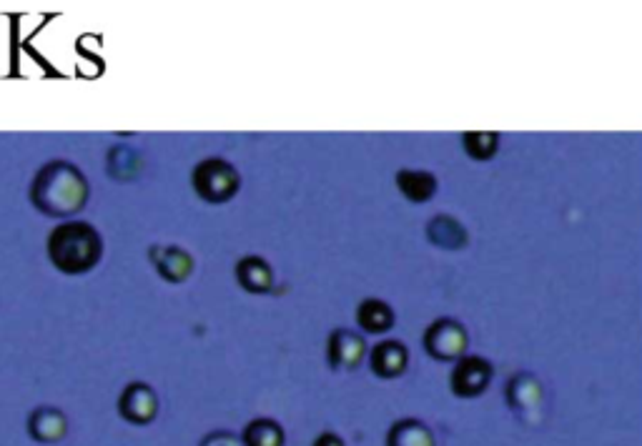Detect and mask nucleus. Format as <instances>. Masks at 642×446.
<instances>
[{
	"mask_svg": "<svg viewBox=\"0 0 642 446\" xmlns=\"http://www.w3.org/2000/svg\"><path fill=\"white\" fill-rule=\"evenodd\" d=\"M364 339L349 329H337L329 336L327 359L334 369H357L364 359Z\"/></svg>",
	"mask_w": 642,
	"mask_h": 446,
	"instance_id": "nucleus-5",
	"label": "nucleus"
},
{
	"mask_svg": "<svg viewBox=\"0 0 642 446\" xmlns=\"http://www.w3.org/2000/svg\"><path fill=\"white\" fill-rule=\"evenodd\" d=\"M101 236L93 226L81 221L61 223L48 236V259L63 274H86L101 259Z\"/></svg>",
	"mask_w": 642,
	"mask_h": 446,
	"instance_id": "nucleus-2",
	"label": "nucleus"
},
{
	"mask_svg": "<svg viewBox=\"0 0 642 446\" xmlns=\"http://www.w3.org/2000/svg\"><path fill=\"white\" fill-rule=\"evenodd\" d=\"M487 381H490V366L482 359H464L452 374V386L459 396L482 394Z\"/></svg>",
	"mask_w": 642,
	"mask_h": 446,
	"instance_id": "nucleus-9",
	"label": "nucleus"
},
{
	"mask_svg": "<svg viewBox=\"0 0 642 446\" xmlns=\"http://www.w3.org/2000/svg\"><path fill=\"white\" fill-rule=\"evenodd\" d=\"M241 441H244V446H284L286 436L279 421L254 419L251 424H246Z\"/></svg>",
	"mask_w": 642,
	"mask_h": 446,
	"instance_id": "nucleus-13",
	"label": "nucleus"
},
{
	"mask_svg": "<svg viewBox=\"0 0 642 446\" xmlns=\"http://www.w3.org/2000/svg\"><path fill=\"white\" fill-rule=\"evenodd\" d=\"M399 191L404 193L412 201H427L429 196L434 193V178L429 173H419V171H402L397 176Z\"/></svg>",
	"mask_w": 642,
	"mask_h": 446,
	"instance_id": "nucleus-15",
	"label": "nucleus"
},
{
	"mask_svg": "<svg viewBox=\"0 0 642 446\" xmlns=\"http://www.w3.org/2000/svg\"><path fill=\"white\" fill-rule=\"evenodd\" d=\"M201 446H244V441H239L236 436L226 434V431H216V434L206 436V441Z\"/></svg>",
	"mask_w": 642,
	"mask_h": 446,
	"instance_id": "nucleus-16",
	"label": "nucleus"
},
{
	"mask_svg": "<svg viewBox=\"0 0 642 446\" xmlns=\"http://www.w3.org/2000/svg\"><path fill=\"white\" fill-rule=\"evenodd\" d=\"M427 349L439 359H454L464 351V331L452 321H437L427 331Z\"/></svg>",
	"mask_w": 642,
	"mask_h": 446,
	"instance_id": "nucleus-8",
	"label": "nucleus"
},
{
	"mask_svg": "<svg viewBox=\"0 0 642 446\" xmlns=\"http://www.w3.org/2000/svg\"><path fill=\"white\" fill-rule=\"evenodd\" d=\"M387 446H434V439L422 421L404 419L389 429Z\"/></svg>",
	"mask_w": 642,
	"mask_h": 446,
	"instance_id": "nucleus-12",
	"label": "nucleus"
},
{
	"mask_svg": "<svg viewBox=\"0 0 642 446\" xmlns=\"http://www.w3.org/2000/svg\"><path fill=\"white\" fill-rule=\"evenodd\" d=\"M148 256H151L158 274L164 276L166 281H171V284L189 279L191 271H194V259L184 249H179V246H166V249L156 246Z\"/></svg>",
	"mask_w": 642,
	"mask_h": 446,
	"instance_id": "nucleus-7",
	"label": "nucleus"
},
{
	"mask_svg": "<svg viewBox=\"0 0 642 446\" xmlns=\"http://www.w3.org/2000/svg\"><path fill=\"white\" fill-rule=\"evenodd\" d=\"M407 366V349L399 341H384V344L374 346L372 351V369L377 376L392 379L399 376Z\"/></svg>",
	"mask_w": 642,
	"mask_h": 446,
	"instance_id": "nucleus-11",
	"label": "nucleus"
},
{
	"mask_svg": "<svg viewBox=\"0 0 642 446\" xmlns=\"http://www.w3.org/2000/svg\"><path fill=\"white\" fill-rule=\"evenodd\" d=\"M357 321L364 331H372V334H382L387 331L389 326L394 324V314L384 301L377 299H367L359 304L357 311Z\"/></svg>",
	"mask_w": 642,
	"mask_h": 446,
	"instance_id": "nucleus-14",
	"label": "nucleus"
},
{
	"mask_svg": "<svg viewBox=\"0 0 642 446\" xmlns=\"http://www.w3.org/2000/svg\"><path fill=\"white\" fill-rule=\"evenodd\" d=\"M28 434L41 444H56L68 434V419L56 406H38L28 416Z\"/></svg>",
	"mask_w": 642,
	"mask_h": 446,
	"instance_id": "nucleus-6",
	"label": "nucleus"
},
{
	"mask_svg": "<svg viewBox=\"0 0 642 446\" xmlns=\"http://www.w3.org/2000/svg\"><path fill=\"white\" fill-rule=\"evenodd\" d=\"M194 191L209 203H226L239 191V173L224 158H206L191 173Z\"/></svg>",
	"mask_w": 642,
	"mask_h": 446,
	"instance_id": "nucleus-3",
	"label": "nucleus"
},
{
	"mask_svg": "<svg viewBox=\"0 0 642 446\" xmlns=\"http://www.w3.org/2000/svg\"><path fill=\"white\" fill-rule=\"evenodd\" d=\"M314 446H344V441L337 434H332V431H324V434L316 436Z\"/></svg>",
	"mask_w": 642,
	"mask_h": 446,
	"instance_id": "nucleus-17",
	"label": "nucleus"
},
{
	"mask_svg": "<svg viewBox=\"0 0 642 446\" xmlns=\"http://www.w3.org/2000/svg\"><path fill=\"white\" fill-rule=\"evenodd\" d=\"M31 201L46 216H71L88 201V183L73 163L53 161L38 171L31 186Z\"/></svg>",
	"mask_w": 642,
	"mask_h": 446,
	"instance_id": "nucleus-1",
	"label": "nucleus"
},
{
	"mask_svg": "<svg viewBox=\"0 0 642 446\" xmlns=\"http://www.w3.org/2000/svg\"><path fill=\"white\" fill-rule=\"evenodd\" d=\"M236 279L251 294H266L274 286V271L261 256H246L236 264Z\"/></svg>",
	"mask_w": 642,
	"mask_h": 446,
	"instance_id": "nucleus-10",
	"label": "nucleus"
},
{
	"mask_svg": "<svg viewBox=\"0 0 642 446\" xmlns=\"http://www.w3.org/2000/svg\"><path fill=\"white\" fill-rule=\"evenodd\" d=\"M118 414L131 424H151L158 414V399L148 384H128L118 399Z\"/></svg>",
	"mask_w": 642,
	"mask_h": 446,
	"instance_id": "nucleus-4",
	"label": "nucleus"
}]
</instances>
